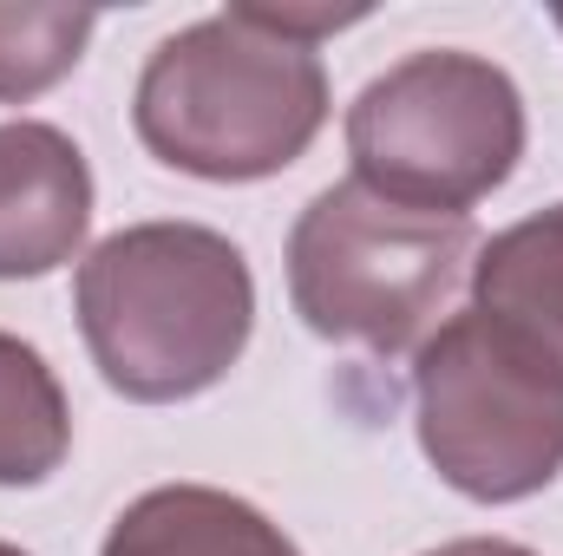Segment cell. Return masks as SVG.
Listing matches in <instances>:
<instances>
[{"label":"cell","mask_w":563,"mask_h":556,"mask_svg":"<svg viewBox=\"0 0 563 556\" xmlns=\"http://www.w3.org/2000/svg\"><path fill=\"white\" fill-rule=\"evenodd\" d=\"M79 334L112 393L170 407L210 393L250 347L256 276L203 223H132L79 263Z\"/></svg>","instance_id":"1"},{"label":"cell","mask_w":563,"mask_h":556,"mask_svg":"<svg viewBox=\"0 0 563 556\" xmlns=\"http://www.w3.org/2000/svg\"><path fill=\"white\" fill-rule=\"evenodd\" d=\"M132 125L184 177L256 184L288 170L328 125V73L314 46L263 26L256 7H230L151 46Z\"/></svg>","instance_id":"2"},{"label":"cell","mask_w":563,"mask_h":556,"mask_svg":"<svg viewBox=\"0 0 563 556\" xmlns=\"http://www.w3.org/2000/svg\"><path fill=\"white\" fill-rule=\"evenodd\" d=\"M413 407L426 465L472 504L538 498L563 471V360L485 308L420 347Z\"/></svg>","instance_id":"3"},{"label":"cell","mask_w":563,"mask_h":556,"mask_svg":"<svg viewBox=\"0 0 563 556\" xmlns=\"http://www.w3.org/2000/svg\"><path fill=\"white\" fill-rule=\"evenodd\" d=\"M478 256L472 216H439L374 197L367 184H328L288 230L295 314L341 347L400 354L445 308Z\"/></svg>","instance_id":"4"},{"label":"cell","mask_w":563,"mask_h":556,"mask_svg":"<svg viewBox=\"0 0 563 556\" xmlns=\"http://www.w3.org/2000/svg\"><path fill=\"white\" fill-rule=\"evenodd\" d=\"M347 157L374 197L465 216L525 157V92L478 53H413L361 86Z\"/></svg>","instance_id":"5"},{"label":"cell","mask_w":563,"mask_h":556,"mask_svg":"<svg viewBox=\"0 0 563 556\" xmlns=\"http://www.w3.org/2000/svg\"><path fill=\"white\" fill-rule=\"evenodd\" d=\"M92 230V170L59 125H0V281L53 276Z\"/></svg>","instance_id":"6"},{"label":"cell","mask_w":563,"mask_h":556,"mask_svg":"<svg viewBox=\"0 0 563 556\" xmlns=\"http://www.w3.org/2000/svg\"><path fill=\"white\" fill-rule=\"evenodd\" d=\"M99 556H301L282 524L217 485H157L132 498Z\"/></svg>","instance_id":"7"},{"label":"cell","mask_w":563,"mask_h":556,"mask_svg":"<svg viewBox=\"0 0 563 556\" xmlns=\"http://www.w3.org/2000/svg\"><path fill=\"white\" fill-rule=\"evenodd\" d=\"M472 301L563 360V203L511 223L478 249Z\"/></svg>","instance_id":"8"},{"label":"cell","mask_w":563,"mask_h":556,"mask_svg":"<svg viewBox=\"0 0 563 556\" xmlns=\"http://www.w3.org/2000/svg\"><path fill=\"white\" fill-rule=\"evenodd\" d=\"M66 445H73V413L53 367L20 334H0V485L7 491L46 485L66 465Z\"/></svg>","instance_id":"9"},{"label":"cell","mask_w":563,"mask_h":556,"mask_svg":"<svg viewBox=\"0 0 563 556\" xmlns=\"http://www.w3.org/2000/svg\"><path fill=\"white\" fill-rule=\"evenodd\" d=\"M92 26H99L92 7H0V105L59 86L79 66Z\"/></svg>","instance_id":"10"},{"label":"cell","mask_w":563,"mask_h":556,"mask_svg":"<svg viewBox=\"0 0 563 556\" xmlns=\"http://www.w3.org/2000/svg\"><path fill=\"white\" fill-rule=\"evenodd\" d=\"M426 556H538V551L505 544V537H459V544H439V551H426Z\"/></svg>","instance_id":"11"},{"label":"cell","mask_w":563,"mask_h":556,"mask_svg":"<svg viewBox=\"0 0 563 556\" xmlns=\"http://www.w3.org/2000/svg\"><path fill=\"white\" fill-rule=\"evenodd\" d=\"M0 556H26V551H13V544H0Z\"/></svg>","instance_id":"12"},{"label":"cell","mask_w":563,"mask_h":556,"mask_svg":"<svg viewBox=\"0 0 563 556\" xmlns=\"http://www.w3.org/2000/svg\"><path fill=\"white\" fill-rule=\"evenodd\" d=\"M558 26H563V13H558Z\"/></svg>","instance_id":"13"}]
</instances>
